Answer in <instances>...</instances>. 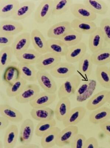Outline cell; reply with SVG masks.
Listing matches in <instances>:
<instances>
[{
    "instance_id": "cell-52",
    "label": "cell",
    "mask_w": 110,
    "mask_h": 148,
    "mask_svg": "<svg viewBox=\"0 0 110 148\" xmlns=\"http://www.w3.org/2000/svg\"></svg>"
},
{
    "instance_id": "cell-41",
    "label": "cell",
    "mask_w": 110,
    "mask_h": 148,
    "mask_svg": "<svg viewBox=\"0 0 110 148\" xmlns=\"http://www.w3.org/2000/svg\"><path fill=\"white\" fill-rule=\"evenodd\" d=\"M106 43L110 44V19L105 18L102 20L99 26Z\"/></svg>"
},
{
    "instance_id": "cell-50",
    "label": "cell",
    "mask_w": 110,
    "mask_h": 148,
    "mask_svg": "<svg viewBox=\"0 0 110 148\" xmlns=\"http://www.w3.org/2000/svg\"><path fill=\"white\" fill-rule=\"evenodd\" d=\"M108 102L110 104V91H109V92Z\"/></svg>"
},
{
    "instance_id": "cell-16",
    "label": "cell",
    "mask_w": 110,
    "mask_h": 148,
    "mask_svg": "<svg viewBox=\"0 0 110 148\" xmlns=\"http://www.w3.org/2000/svg\"><path fill=\"white\" fill-rule=\"evenodd\" d=\"M18 64L16 62H12L5 69L3 75V81L7 86L21 78L20 70Z\"/></svg>"
},
{
    "instance_id": "cell-8",
    "label": "cell",
    "mask_w": 110,
    "mask_h": 148,
    "mask_svg": "<svg viewBox=\"0 0 110 148\" xmlns=\"http://www.w3.org/2000/svg\"><path fill=\"white\" fill-rule=\"evenodd\" d=\"M87 46L84 42H81L77 45L69 47L65 56L68 62L73 63L79 62L87 54Z\"/></svg>"
},
{
    "instance_id": "cell-47",
    "label": "cell",
    "mask_w": 110,
    "mask_h": 148,
    "mask_svg": "<svg viewBox=\"0 0 110 148\" xmlns=\"http://www.w3.org/2000/svg\"><path fill=\"white\" fill-rule=\"evenodd\" d=\"M100 127L103 133L110 137V121L108 120L100 124Z\"/></svg>"
},
{
    "instance_id": "cell-25",
    "label": "cell",
    "mask_w": 110,
    "mask_h": 148,
    "mask_svg": "<svg viewBox=\"0 0 110 148\" xmlns=\"http://www.w3.org/2000/svg\"><path fill=\"white\" fill-rule=\"evenodd\" d=\"M18 0H3L0 4V16L2 18L12 17L20 4Z\"/></svg>"
},
{
    "instance_id": "cell-42",
    "label": "cell",
    "mask_w": 110,
    "mask_h": 148,
    "mask_svg": "<svg viewBox=\"0 0 110 148\" xmlns=\"http://www.w3.org/2000/svg\"><path fill=\"white\" fill-rule=\"evenodd\" d=\"M96 83L95 80H92L90 86L88 90L81 96H76L77 101L79 102H83L89 99L92 96L96 89Z\"/></svg>"
},
{
    "instance_id": "cell-38",
    "label": "cell",
    "mask_w": 110,
    "mask_h": 148,
    "mask_svg": "<svg viewBox=\"0 0 110 148\" xmlns=\"http://www.w3.org/2000/svg\"><path fill=\"white\" fill-rule=\"evenodd\" d=\"M13 55L11 46L2 47L0 50V71L6 68L11 63Z\"/></svg>"
},
{
    "instance_id": "cell-11",
    "label": "cell",
    "mask_w": 110,
    "mask_h": 148,
    "mask_svg": "<svg viewBox=\"0 0 110 148\" xmlns=\"http://www.w3.org/2000/svg\"><path fill=\"white\" fill-rule=\"evenodd\" d=\"M31 42V35L30 33L25 32L18 36L11 46L15 56L28 49Z\"/></svg>"
},
{
    "instance_id": "cell-49",
    "label": "cell",
    "mask_w": 110,
    "mask_h": 148,
    "mask_svg": "<svg viewBox=\"0 0 110 148\" xmlns=\"http://www.w3.org/2000/svg\"><path fill=\"white\" fill-rule=\"evenodd\" d=\"M19 148H38L39 147L36 145L29 143L22 144L19 146L18 147Z\"/></svg>"
},
{
    "instance_id": "cell-22",
    "label": "cell",
    "mask_w": 110,
    "mask_h": 148,
    "mask_svg": "<svg viewBox=\"0 0 110 148\" xmlns=\"http://www.w3.org/2000/svg\"><path fill=\"white\" fill-rule=\"evenodd\" d=\"M110 119V109L107 107H101L95 110L90 114L89 121L94 125L103 123Z\"/></svg>"
},
{
    "instance_id": "cell-48",
    "label": "cell",
    "mask_w": 110,
    "mask_h": 148,
    "mask_svg": "<svg viewBox=\"0 0 110 148\" xmlns=\"http://www.w3.org/2000/svg\"><path fill=\"white\" fill-rule=\"evenodd\" d=\"M10 121L6 117L1 116L0 117V129L1 130L7 128Z\"/></svg>"
},
{
    "instance_id": "cell-14",
    "label": "cell",
    "mask_w": 110,
    "mask_h": 148,
    "mask_svg": "<svg viewBox=\"0 0 110 148\" xmlns=\"http://www.w3.org/2000/svg\"><path fill=\"white\" fill-rule=\"evenodd\" d=\"M30 35L31 42L36 51L42 55L48 52L47 40L40 30L38 29H34Z\"/></svg>"
},
{
    "instance_id": "cell-12",
    "label": "cell",
    "mask_w": 110,
    "mask_h": 148,
    "mask_svg": "<svg viewBox=\"0 0 110 148\" xmlns=\"http://www.w3.org/2000/svg\"><path fill=\"white\" fill-rule=\"evenodd\" d=\"M105 43L104 36L99 27L90 35L88 46L92 53H95L104 48Z\"/></svg>"
},
{
    "instance_id": "cell-1",
    "label": "cell",
    "mask_w": 110,
    "mask_h": 148,
    "mask_svg": "<svg viewBox=\"0 0 110 148\" xmlns=\"http://www.w3.org/2000/svg\"><path fill=\"white\" fill-rule=\"evenodd\" d=\"M81 79L79 75L74 74L62 83L58 92L59 99L69 97L75 93L80 86Z\"/></svg>"
},
{
    "instance_id": "cell-33",
    "label": "cell",
    "mask_w": 110,
    "mask_h": 148,
    "mask_svg": "<svg viewBox=\"0 0 110 148\" xmlns=\"http://www.w3.org/2000/svg\"><path fill=\"white\" fill-rule=\"evenodd\" d=\"M83 4L96 14L104 15L108 11V5L102 1L85 0Z\"/></svg>"
},
{
    "instance_id": "cell-27",
    "label": "cell",
    "mask_w": 110,
    "mask_h": 148,
    "mask_svg": "<svg viewBox=\"0 0 110 148\" xmlns=\"http://www.w3.org/2000/svg\"><path fill=\"white\" fill-rule=\"evenodd\" d=\"M18 127L12 125L8 127L5 132L3 140V147L5 148H14L16 143L18 137Z\"/></svg>"
},
{
    "instance_id": "cell-40",
    "label": "cell",
    "mask_w": 110,
    "mask_h": 148,
    "mask_svg": "<svg viewBox=\"0 0 110 148\" xmlns=\"http://www.w3.org/2000/svg\"><path fill=\"white\" fill-rule=\"evenodd\" d=\"M27 84V80L21 77L12 84L7 86L6 94L9 97H15Z\"/></svg>"
},
{
    "instance_id": "cell-20",
    "label": "cell",
    "mask_w": 110,
    "mask_h": 148,
    "mask_svg": "<svg viewBox=\"0 0 110 148\" xmlns=\"http://www.w3.org/2000/svg\"><path fill=\"white\" fill-rule=\"evenodd\" d=\"M35 7V3L33 1H27L21 3L12 18L15 21L24 19L33 12Z\"/></svg>"
},
{
    "instance_id": "cell-44",
    "label": "cell",
    "mask_w": 110,
    "mask_h": 148,
    "mask_svg": "<svg viewBox=\"0 0 110 148\" xmlns=\"http://www.w3.org/2000/svg\"><path fill=\"white\" fill-rule=\"evenodd\" d=\"M87 140L85 136L78 133L74 137L71 144L72 148H83Z\"/></svg>"
},
{
    "instance_id": "cell-28",
    "label": "cell",
    "mask_w": 110,
    "mask_h": 148,
    "mask_svg": "<svg viewBox=\"0 0 110 148\" xmlns=\"http://www.w3.org/2000/svg\"><path fill=\"white\" fill-rule=\"evenodd\" d=\"M61 130L55 126L44 135L41 140V146L43 148H50L56 145L58 136Z\"/></svg>"
},
{
    "instance_id": "cell-31",
    "label": "cell",
    "mask_w": 110,
    "mask_h": 148,
    "mask_svg": "<svg viewBox=\"0 0 110 148\" xmlns=\"http://www.w3.org/2000/svg\"><path fill=\"white\" fill-rule=\"evenodd\" d=\"M95 75L98 82L102 86L110 89V72L107 65L97 66Z\"/></svg>"
},
{
    "instance_id": "cell-39",
    "label": "cell",
    "mask_w": 110,
    "mask_h": 148,
    "mask_svg": "<svg viewBox=\"0 0 110 148\" xmlns=\"http://www.w3.org/2000/svg\"><path fill=\"white\" fill-rule=\"evenodd\" d=\"M57 123L55 119L39 121L35 131V135L38 137H42L53 128L56 126Z\"/></svg>"
},
{
    "instance_id": "cell-29",
    "label": "cell",
    "mask_w": 110,
    "mask_h": 148,
    "mask_svg": "<svg viewBox=\"0 0 110 148\" xmlns=\"http://www.w3.org/2000/svg\"><path fill=\"white\" fill-rule=\"evenodd\" d=\"M42 55L33 49H28L16 56L19 63L32 64H36Z\"/></svg>"
},
{
    "instance_id": "cell-37",
    "label": "cell",
    "mask_w": 110,
    "mask_h": 148,
    "mask_svg": "<svg viewBox=\"0 0 110 148\" xmlns=\"http://www.w3.org/2000/svg\"><path fill=\"white\" fill-rule=\"evenodd\" d=\"M72 3L71 0H54L52 14L58 16L64 14L70 8Z\"/></svg>"
},
{
    "instance_id": "cell-17",
    "label": "cell",
    "mask_w": 110,
    "mask_h": 148,
    "mask_svg": "<svg viewBox=\"0 0 110 148\" xmlns=\"http://www.w3.org/2000/svg\"><path fill=\"white\" fill-rule=\"evenodd\" d=\"M71 25L72 29L83 35H90L98 27L94 21L82 20L76 18L71 22Z\"/></svg>"
},
{
    "instance_id": "cell-19",
    "label": "cell",
    "mask_w": 110,
    "mask_h": 148,
    "mask_svg": "<svg viewBox=\"0 0 110 148\" xmlns=\"http://www.w3.org/2000/svg\"><path fill=\"white\" fill-rule=\"evenodd\" d=\"M34 131V124L32 120L27 119L21 125L19 138L20 143H29L32 139Z\"/></svg>"
},
{
    "instance_id": "cell-18",
    "label": "cell",
    "mask_w": 110,
    "mask_h": 148,
    "mask_svg": "<svg viewBox=\"0 0 110 148\" xmlns=\"http://www.w3.org/2000/svg\"><path fill=\"white\" fill-rule=\"evenodd\" d=\"M109 91H100L93 95L89 100L86 104V108L90 111H94L101 108L108 102Z\"/></svg>"
},
{
    "instance_id": "cell-4",
    "label": "cell",
    "mask_w": 110,
    "mask_h": 148,
    "mask_svg": "<svg viewBox=\"0 0 110 148\" xmlns=\"http://www.w3.org/2000/svg\"><path fill=\"white\" fill-rule=\"evenodd\" d=\"M71 14L78 19L90 21L96 19L97 15L84 4L72 3L70 7Z\"/></svg>"
},
{
    "instance_id": "cell-45",
    "label": "cell",
    "mask_w": 110,
    "mask_h": 148,
    "mask_svg": "<svg viewBox=\"0 0 110 148\" xmlns=\"http://www.w3.org/2000/svg\"><path fill=\"white\" fill-rule=\"evenodd\" d=\"M92 80H90L82 84L78 88L76 92V96H81L88 90L91 85Z\"/></svg>"
},
{
    "instance_id": "cell-51",
    "label": "cell",
    "mask_w": 110,
    "mask_h": 148,
    "mask_svg": "<svg viewBox=\"0 0 110 148\" xmlns=\"http://www.w3.org/2000/svg\"><path fill=\"white\" fill-rule=\"evenodd\" d=\"M109 71L110 72V66L109 67Z\"/></svg>"
},
{
    "instance_id": "cell-21",
    "label": "cell",
    "mask_w": 110,
    "mask_h": 148,
    "mask_svg": "<svg viewBox=\"0 0 110 148\" xmlns=\"http://www.w3.org/2000/svg\"><path fill=\"white\" fill-rule=\"evenodd\" d=\"M71 109V103L69 98L59 99L54 110L55 118L58 121H63Z\"/></svg>"
},
{
    "instance_id": "cell-10",
    "label": "cell",
    "mask_w": 110,
    "mask_h": 148,
    "mask_svg": "<svg viewBox=\"0 0 110 148\" xmlns=\"http://www.w3.org/2000/svg\"><path fill=\"white\" fill-rule=\"evenodd\" d=\"M72 29L71 22L67 21H63L52 26L47 30V36L49 39H60Z\"/></svg>"
},
{
    "instance_id": "cell-32",
    "label": "cell",
    "mask_w": 110,
    "mask_h": 148,
    "mask_svg": "<svg viewBox=\"0 0 110 148\" xmlns=\"http://www.w3.org/2000/svg\"><path fill=\"white\" fill-rule=\"evenodd\" d=\"M93 63L97 66L106 65L110 63V48L104 47L91 55Z\"/></svg>"
},
{
    "instance_id": "cell-23",
    "label": "cell",
    "mask_w": 110,
    "mask_h": 148,
    "mask_svg": "<svg viewBox=\"0 0 110 148\" xmlns=\"http://www.w3.org/2000/svg\"><path fill=\"white\" fill-rule=\"evenodd\" d=\"M0 113L11 122L19 123L23 119L22 113L18 110L8 104H1L0 106Z\"/></svg>"
},
{
    "instance_id": "cell-13",
    "label": "cell",
    "mask_w": 110,
    "mask_h": 148,
    "mask_svg": "<svg viewBox=\"0 0 110 148\" xmlns=\"http://www.w3.org/2000/svg\"><path fill=\"white\" fill-rule=\"evenodd\" d=\"M57 98L55 93L45 92H40L32 101L30 102L32 108L47 107L55 101Z\"/></svg>"
},
{
    "instance_id": "cell-15",
    "label": "cell",
    "mask_w": 110,
    "mask_h": 148,
    "mask_svg": "<svg viewBox=\"0 0 110 148\" xmlns=\"http://www.w3.org/2000/svg\"><path fill=\"white\" fill-rule=\"evenodd\" d=\"M86 113V109L83 107L78 106L73 108L63 120V125L65 127L76 125L83 119Z\"/></svg>"
},
{
    "instance_id": "cell-6",
    "label": "cell",
    "mask_w": 110,
    "mask_h": 148,
    "mask_svg": "<svg viewBox=\"0 0 110 148\" xmlns=\"http://www.w3.org/2000/svg\"><path fill=\"white\" fill-rule=\"evenodd\" d=\"M51 74L46 71H38L37 80L39 85L45 92L55 93L57 90L56 82Z\"/></svg>"
},
{
    "instance_id": "cell-3",
    "label": "cell",
    "mask_w": 110,
    "mask_h": 148,
    "mask_svg": "<svg viewBox=\"0 0 110 148\" xmlns=\"http://www.w3.org/2000/svg\"><path fill=\"white\" fill-rule=\"evenodd\" d=\"M54 0H43L37 7L34 14V19L38 23L46 22L52 14Z\"/></svg>"
},
{
    "instance_id": "cell-2",
    "label": "cell",
    "mask_w": 110,
    "mask_h": 148,
    "mask_svg": "<svg viewBox=\"0 0 110 148\" xmlns=\"http://www.w3.org/2000/svg\"><path fill=\"white\" fill-rule=\"evenodd\" d=\"M61 60V57L48 52L41 55L36 66L38 71H48L53 68Z\"/></svg>"
},
{
    "instance_id": "cell-34",
    "label": "cell",
    "mask_w": 110,
    "mask_h": 148,
    "mask_svg": "<svg viewBox=\"0 0 110 148\" xmlns=\"http://www.w3.org/2000/svg\"><path fill=\"white\" fill-rule=\"evenodd\" d=\"M18 65L20 70L21 77L27 81H36L38 71L31 64L19 63Z\"/></svg>"
},
{
    "instance_id": "cell-24",
    "label": "cell",
    "mask_w": 110,
    "mask_h": 148,
    "mask_svg": "<svg viewBox=\"0 0 110 148\" xmlns=\"http://www.w3.org/2000/svg\"><path fill=\"white\" fill-rule=\"evenodd\" d=\"M48 51L59 56H65L69 47L60 39H49L47 40Z\"/></svg>"
},
{
    "instance_id": "cell-46",
    "label": "cell",
    "mask_w": 110,
    "mask_h": 148,
    "mask_svg": "<svg viewBox=\"0 0 110 148\" xmlns=\"http://www.w3.org/2000/svg\"><path fill=\"white\" fill-rule=\"evenodd\" d=\"M98 147L97 139L94 137H91L87 139L83 148H98Z\"/></svg>"
},
{
    "instance_id": "cell-30",
    "label": "cell",
    "mask_w": 110,
    "mask_h": 148,
    "mask_svg": "<svg viewBox=\"0 0 110 148\" xmlns=\"http://www.w3.org/2000/svg\"><path fill=\"white\" fill-rule=\"evenodd\" d=\"M30 115L34 119L41 121L54 118V111L48 107L40 108H32Z\"/></svg>"
},
{
    "instance_id": "cell-36",
    "label": "cell",
    "mask_w": 110,
    "mask_h": 148,
    "mask_svg": "<svg viewBox=\"0 0 110 148\" xmlns=\"http://www.w3.org/2000/svg\"><path fill=\"white\" fill-rule=\"evenodd\" d=\"M91 55L87 53L79 62V70L83 76L89 77L92 73L93 65Z\"/></svg>"
},
{
    "instance_id": "cell-5",
    "label": "cell",
    "mask_w": 110,
    "mask_h": 148,
    "mask_svg": "<svg viewBox=\"0 0 110 148\" xmlns=\"http://www.w3.org/2000/svg\"><path fill=\"white\" fill-rule=\"evenodd\" d=\"M40 88L38 84H27L21 92L15 97L17 101L19 103L24 104L32 101L40 92Z\"/></svg>"
},
{
    "instance_id": "cell-7",
    "label": "cell",
    "mask_w": 110,
    "mask_h": 148,
    "mask_svg": "<svg viewBox=\"0 0 110 148\" xmlns=\"http://www.w3.org/2000/svg\"><path fill=\"white\" fill-rule=\"evenodd\" d=\"M79 128L76 125L66 127L59 132L56 145L62 147L71 145L73 140L79 133Z\"/></svg>"
},
{
    "instance_id": "cell-26",
    "label": "cell",
    "mask_w": 110,
    "mask_h": 148,
    "mask_svg": "<svg viewBox=\"0 0 110 148\" xmlns=\"http://www.w3.org/2000/svg\"><path fill=\"white\" fill-rule=\"evenodd\" d=\"M24 29V27L20 22L9 20L1 21L0 24V32L13 35L18 34Z\"/></svg>"
},
{
    "instance_id": "cell-35",
    "label": "cell",
    "mask_w": 110,
    "mask_h": 148,
    "mask_svg": "<svg viewBox=\"0 0 110 148\" xmlns=\"http://www.w3.org/2000/svg\"><path fill=\"white\" fill-rule=\"evenodd\" d=\"M83 34L72 29L60 38L69 47L79 44L83 38Z\"/></svg>"
},
{
    "instance_id": "cell-9",
    "label": "cell",
    "mask_w": 110,
    "mask_h": 148,
    "mask_svg": "<svg viewBox=\"0 0 110 148\" xmlns=\"http://www.w3.org/2000/svg\"><path fill=\"white\" fill-rule=\"evenodd\" d=\"M75 70V66L72 63L60 62L50 70V73L57 78H66L74 75Z\"/></svg>"
},
{
    "instance_id": "cell-43",
    "label": "cell",
    "mask_w": 110,
    "mask_h": 148,
    "mask_svg": "<svg viewBox=\"0 0 110 148\" xmlns=\"http://www.w3.org/2000/svg\"><path fill=\"white\" fill-rule=\"evenodd\" d=\"M14 35L0 32V47H9L12 46L14 39Z\"/></svg>"
}]
</instances>
